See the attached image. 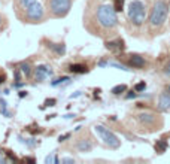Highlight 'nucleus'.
Segmentation results:
<instances>
[{
	"instance_id": "f257e3e1",
	"label": "nucleus",
	"mask_w": 170,
	"mask_h": 164,
	"mask_svg": "<svg viewBox=\"0 0 170 164\" xmlns=\"http://www.w3.org/2000/svg\"><path fill=\"white\" fill-rule=\"evenodd\" d=\"M97 18H99V23L102 24L103 27H106V28H112L118 23V20H116V11L113 9L112 6H109V5H103V6L99 8Z\"/></svg>"
},
{
	"instance_id": "f03ea898",
	"label": "nucleus",
	"mask_w": 170,
	"mask_h": 164,
	"mask_svg": "<svg viewBox=\"0 0 170 164\" xmlns=\"http://www.w3.org/2000/svg\"><path fill=\"white\" fill-rule=\"evenodd\" d=\"M146 17V11H145V5L140 0H133L128 6V18L131 20V23L140 25L145 21Z\"/></svg>"
},
{
	"instance_id": "7ed1b4c3",
	"label": "nucleus",
	"mask_w": 170,
	"mask_h": 164,
	"mask_svg": "<svg viewBox=\"0 0 170 164\" xmlns=\"http://www.w3.org/2000/svg\"><path fill=\"white\" fill-rule=\"evenodd\" d=\"M167 15H169V6H167V3L160 0V2H157V3L154 5V9L151 12L149 21H151L152 25H161V24L166 21Z\"/></svg>"
},
{
	"instance_id": "20e7f679",
	"label": "nucleus",
	"mask_w": 170,
	"mask_h": 164,
	"mask_svg": "<svg viewBox=\"0 0 170 164\" xmlns=\"http://www.w3.org/2000/svg\"><path fill=\"white\" fill-rule=\"evenodd\" d=\"M94 131L100 136V139H102L109 148H113V149L119 148L118 137H116L109 129H106V127H103V125H96V127H94Z\"/></svg>"
},
{
	"instance_id": "39448f33",
	"label": "nucleus",
	"mask_w": 170,
	"mask_h": 164,
	"mask_svg": "<svg viewBox=\"0 0 170 164\" xmlns=\"http://www.w3.org/2000/svg\"><path fill=\"white\" fill-rule=\"evenodd\" d=\"M70 9V0H51V12L55 17L66 15Z\"/></svg>"
},
{
	"instance_id": "423d86ee",
	"label": "nucleus",
	"mask_w": 170,
	"mask_h": 164,
	"mask_svg": "<svg viewBox=\"0 0 170 164\" xmlns=\"http://www.w3.org/2000/svg\"><path fill=\"white\" fill-rule=\"evenodd\" d=\"M27 15H28L30 20H40L43 17V8H42V5H39L36 2L32 6H28L27 8Z\"/></svg>"
},
{
	"instance_id": "0eeeda50",
	"label": "nucleus",
	"mask_w": 170,
	"mask_h": 164,
	"mask_svg": "<svg viewBox=\"0 0 170 164\" xmlns=\"http://www.w3.org/2000/svg\"><path fill=\"white\" fill-rule=\"evenodd\" d=\"M49 75H52V70H51V67H48V66H37L36 73H34V76H36L37 81H43Z\"/></svg>"
},
{
	"instance_id": "6e6552de",
	"label": "nucleus",
	"mask_w": 170,
	"mask_h": 164,
	"mask_svg": "<svg viewBox=\"0 0 170 164\" xmlns=\"http://www.w3.org/2000/svg\"><path fill=\"white\" fill-rule=\"evenodd\" d=\"M160 110H169L170 109V94H161L158 100Z\"/></svg>"
},
{
	"instance_id": "1a4fd4ad",
	"label": "nucleus",
	"mask_w": 170,
	"mask_h": 164,
	"mask_svg": "<svg viewBox=\"0 0 170 164\" xmlns=\"http://www.w3.org/2000/svg\"><path fill=\"white\" fill-rule=\"evenodd\" d=\"M130 64L133 67H143L145 66V60L142 58L140 55H131L130 57Z\"/></svg>"
},
{
	"instance_id": "9d476101",
	"label": "nucleus",
	"mask_w": 170,
	"mask_h": 164,
	"mask_svg": "<svg viewBox=\"0 0 170 164\" xmlns=\"http://www.w3.org/2000/svg\"><path fill=\"white\" fill-rule=\"evenodd\" d=\"M106 48L108 49H112V51H123L124 49V42L123 40H115V42H108L106 43Z\"/></svg>"
},
{
	"instance_id": "9b49d317",
	"label": "nucleus",
	"mask_w": 170,
	"mask_h": 164,
	"mask_svg": "<svg viewBox=\"0 0 170 164\" xmlns=\"http://www.w3.org/2000/svg\"><path fill=\"white\" fill-rule=\"evenodd\" d=\"M91 143L88 140H81L79 143H78V149H79L81 152H88V151H91Z\"/></svg>"
},
{
	"instance_id": "f8f14e48",
	"label": "nucleus",
	"mask_w": 170,
	"mask_h": 164,
	"mask_svg": "<svg viewBox=\"0 0 170 164\" xmlns=\"http://www.w3.org/2000/svg\"><path fill=\"white\" fill-rule=\"evenodd\" d=\"M70 70L73 72V73H87L88 69H87L85 66H82V64H72V66H70Z\"/></svg>"
},
{
	"instance_id": "ddd939ff",
	"label": "nucleus",
	"mask_w": 170,
	"mask_h": 164,
	"mask_svg": "<svg viewBox=\"0 0 170 164\" xmlns=\"http://www.w3.org/2000/svg\"><path fill=\"white\" fill-rule=\"evenodd\" d=\"M51 48L55 51L57 54H60V55L66 52V47H64L63 43H54V45H51Z\"/></svg>"
},
{
	"instance_id": "4468645a",
	"label": "nucleus",
	"mask_w": 170,
	"mask_h": 164,
	"mask_svg": "<svg viewBox=\"0 0 170 164\" xmlns=\"http://www.w3.org/2000/svg\"><path fill=\"white\" fill-rule=\"evenodd\" d=\"M155 149L160 151V152H164V151L167 149V143H166L164 140H158L157 142V145H155Z\"/></svg>"
},
{
	"instance_id": "2eb2a0df",
	"label": "nucleus",
	"mask_w": 170,
	"mask_h": 164,
	"mask_svg": "<svg viewBox=\"0 0 170 164\" xmlns=\"http://www.w3.org/2000/svg\"><path fill=\"white\" fill-rule=\"evenodd\" d=\"M70 82V78H67V76H63V78H60V79H57V81H54L52 82V85L54 87H57V85H66V84H69Z\"/></svg>"
},
{
	"instance_id": "dca6fc26",
	"label": "nucleus",
	"mask_w": 170,
	"mask_h": 164,
	"mask_svg": "<svg viewBox=\"0 0 170 164\" xmlns=\"http://www.w3.org/2000/svg\"><path fill=\"white\" fill-rule=\"evenodd\" d=\"M20 69H21V72H23L25 76H27V75H30V72H32V67H30V64H28V63H21Z\"/></svg>"
},
{
	"instance_id": "f3484780",
	"label": "nucleus",
	"mask_w": 170,
	"mask_h": 164,
	"mask_svg": "<svg viewBox=\"0 0 170 164\" xmlns=\"http://www.w3.org/2000/svg\"><path fill=\"white\" fill-rule=\"evenodd\" d=\"M125 90H127V87H125L124 84H121V85H116V87H113V88H112V93L113 94H121V93H124Z\"/></svg>"
},
{
	"instance_id": "a211bd4d",
	"label": "nucleus",
	"mask_w": 170,
	"mask_h": 164,
	"mask_svg": "<svg viewBox=\"0 0 170 164\" xmlns=\"http://www.w3.org/2000/svg\"><path fill=\"white\" fill-rule=\"evenodd\" d=\"M123 8H124V0H115V3H113V9L116 12H121L123 11Z\"/></svg>"
},
{
	"instance_id": "6ab92c4d",
	"label": "nucleus",
	"mask_w": 170,
	"mask_h": 164,
	"mask_svg": "<svg viewBox=\"0 0 170 164\" xmlns=\"http://www.w3.org/2000/svg\"><path fill=\"white\" fill-rule=\"evenodd\" d=\"M139 117H140V121H142V122H152V121H154L152 115H149V114H142V115H139Z\"/></svg>"
},
{
	"instance_id": "aec40b11",
	"label": "nucleus",
	"mask_w": 170,
	"mask_h": 164,
	"mask_svg": "<svg viewBox=\"0 0 170 164\" xmlns=\"http://www.w3.org/2000/svg\"><path fill=\"white\" fill-rule=\"evenodd\" d=\"M108 66H112V67H116V69H121V70H125V72L130 70V69H127L125 66H123V64H118V63H115V61H111V63H108Z\"/></svg>"
},
{
	"instance_id": "412c9836",
	"label": "nucleus",
	"mask_w": 170,
	"mask_h": 164,
	"mask_svg": "<svg viewBox=\"0 0 170 164\" xmlns=\"http://www.w3.org/2000/svg\"><path fill=\"white\" fill-rule=\"evenodd\" d=\"M51 163H58V160H57L54 155H48L45 158V164H51Z\"/></svg>"
},
{
	"instance_id": "4be33fe9",
	"label": "nucleus",
	"mask_w": 170,
	"mask_h": 164,
	"mask_svg": "<svg viewBox=\"0 0 170 164\" xmlns=\"http://www.w3.org/2000/svg\"><path fill=\"white\" fill-rule=\"evenodd\" d=\"M21 2V5H23L24 8H28V6H32L33 3H36L37 0H20Z\"/></svg>"
},
{
	"instance_id": "5701e85b",
	"label": "nucleus",
	"mask_w": 170,
	"mask_h": 164,
	"mask_svg": "<svg viewBox=\"0 0 170 164\" xmlns=\"http://www.w3.org/2000/svg\"><path fill=\"white\" fill-rule=\"evenodd\" d=\"M145 87H146V84H145V82H139V84H136L134 90L139 93V91H143V90H145Z\"/></svg>"
},
{
	"instance_id": "b1692460",
	"label": "nucleus",
	"mask_w": 170,
	"mask_h": 164,
	"mask_svg": "<svg viewBox=\"0 0 170 164\" xmlns=\"http://www.w3.org/2000/svg\"><path fill=\"white\" fill-rule=\"evenodd\" d=\"M55 103H57L55 99H48V100L45 102V105H46V106H55Z\"/></svg>"
},
{
	"instance_id": "393cba45",
	"label": "nucleus",
	"mask_w": 170,
	"mask_h": 164,
	"mask_svg": "<svg viewBox=\"0 0 170 164\" xmlns=\"http://www.w3.org/2000/svg\"><path fill=\"white\" fill-rule=\"evenodd\" d=\"M164 73H166V75H170V61L166 64V67H164Z\"/></svg>"
},
{
	"instance_id": "a878e982",
	"label": "nucleus",
	"mask_w": 170,
	"mask_h": 164,
	"mask_svg": "<svg viewBox=\"0 0 170 164\" xmlns=\"http://www.w3.org/2000/svg\"><path fill=\"white\" fill-rule=\"evenodd\" d=\"M81 94H82V93H81V91H76V93H73V94H72V95H70V99H76V97H79Z\"/></svg>"
},
{
	"instance_id": "bb28decb",
	"label": "nucleus",
	"mask_w": 170,
	"mask_h": 164,
	"mask_svg": "<svg viewBox=\"0 0 170 164\" xmlns=\"http://www.w3.org/2000/svg\"><path fill=\"white\" fill-rule=\"evenodd\" d=\"M61 163H73V158H63Z\"/></svg>"
},
{
	"instance_id": "cd10ccee",
	"label": "nucleus",
	"mask_w": 170,
	"mask_h": 164,
	"mask_svg": "<svg viewBox=\"0 0 170 164\" xmlns=\"http://www.w3.org/2000/svg\"><path fill=\"white\" fill-rule=\"evenodd\" d=\"M134 97H136V93H133V91L127 94V99H134Z\"/></svg>"
},
{
	"instance_id": "c85d7f7f",
	"label": "nucleus",
	"mask_w": 170,
	"mask_h": 164,
	"mask_svg": "<svg viewBox=\"0 0 170 164\" xmlns=\"http://www.w3.org/2000/svg\"><path fill=\"white\" fill-rule=\"evenodd\" d=\"M67 137H70V134H64V136H60V139H58V140L61 142V140H64V139H67Z\"/></svg>"
},
{
	"instance_id": "c756f323",
	"label": "nucleus",
	"mask_w": 170,
	"mask_h": 164,
	"mask_svg": "<svg viewBox=\"0 0 170 164\" xmlns=\"http://www.w3.org/2000/svg\"><path fill=\"white\" fill-rule=\"evenodd\" d=\"M25 161H27V163H32V164H33L34 163V158H25Z\"/></svg>"
},
{
	"instance_id": "7c9ffc66",
	"label": "nucleus",
	"mask_w": 170,
	"mask_h": 164,
	"mask_svg": "<svg viewBox=\"0 0 170 164\" xmlns=\"http://www.w3.org/2000/svg\"><path fill=\"white\" fill-rule=\"evenodd\" d=\"M25 95H27L25 91H20V97H25Z\"/></svg>"
},
{
	"instance_id": "2f4dec72",
	"label": "nucleus",
	"mask_w": 170,
	"mask_h": 164,
	"mask_svg": "<svg viewBox=\"0 0 170 164\" xmlns=\"http://www.w3.org/2000/svg\"><path fill=\"white\" fill-rule=\"evenodd\" d=\"M3 82H5V78H3V76H0V85H2Z\"/></svg>"
},
{
	"instance_id": "473e14b6",
	"label": "nucleus",
	"mask_w": 170,
	"mask_h": 164,
	"mask_svg": "<svg viewBox=\"0 0 170 164\" xmlns=\"http://www.w3.org/2000/svg\"><path fill=\"white\" fill-rule=\"evenodd\" d=\"M73 117H75V115H66L64 118H66V119H70V118H73Z\"/></svg>"
},
{
	"instance_id": "72a5a7b5",
	"label": "nucleus",
	"mask_w": 170,
	"mask_h": 164,
	"mask_svg": "<svg viewBox=\"0 0 170 164\" xmlns=\"http://www.w3.org/2000/svg\"><path fill=\"white\" fill-rule=\"evenodd\" d=\"M3 161H5V160H3V158H0V163H3Z\"/></svg>"
},
{
	"instance_id": "f704fd0d",
	"label": "nucleus",
	"mask_w": 170,
	"mask_h": 164,
	"mask_svg": "<svg viewBox=\"0 0 170 164\" xmlns=\"http://www.w3.org/2000/svg\"><path fill=\"white\" fill-rule=\"evenodd\" d=\"M167 91H169V93H170V85H169V88H167Z\"/></svg>"
}]
</instances>
